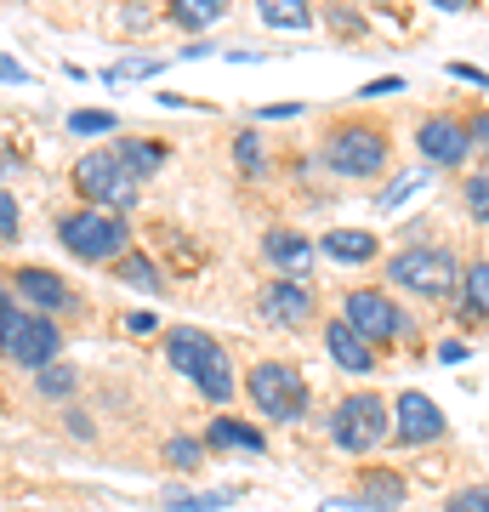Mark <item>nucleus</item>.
<instances>
[{
    "label": "nucleus",
    "mask_w": 489,
    "mask_h": 512,
    "mask_svg": "<svg viewBox=\"0 0 489 512\" xmlns=\"http://www.w3.org/2000/svg\"><path fill=\"white\" fill-rule=\"evenodd\" d=\"M234 501V490H211V495H188V501H165V512H217Z\"/></svg>",
    "instance_id": "27"
},
{
    "label": "nucleus",
    "mask_w": 489,
    "mask_h": 512,
    "mask_svg": "<svg viewBox=\"0 0 489 512\" xmlns=\"http://www.w3.org/2000/svg\"><path fill=\"white\" fill-rule=\"evenodd\" d=\"M421 183H427V177H421V171H410V177H399V183H393V188H387V194H381V205H399L404 194H416Z\"/></svg>",
    "instance_id": "33"
},
{
    "label": "nucleus",
    "mask_w": 489,
    "mask_h": 512,
    "mask_svg": "<svg viewBox=\"0 0 489 512\" xmlns=\"http://www.w3.org/2000/svg\"><path fill=\"white\" fill-rule=\"evenodd\" d=\"M467 211H472V222H489V171L467 177Z\"/></svg>",
    "instance_id": "29"
},
{
    "label": "nucleus",
    "mask_w": 489,
    "mask_h": 512,
    "mask_svg": "<svg viewBox=\"0 0 489 512\" xmlns=\"http://www.w3.org/2000/svg\"><path fill=\"white\" fill-rule=\"evenodd\" d=\"M205 450H245V456H268V439H262V427H245L234 416H217L205 427Z\"/></svg>",
    "instance_id": "16"
},
{
    "label": "nucleus",
    "mask_w": 489,
    "mask_h": 512,
    "mask_svg": "<svg viewBox=\"0 0 489 512\" xmlns=\"http://www.w3.org/2000/svg\"><path fill=\"white\" fill-rule=\"evenodd\" d=\"M6 308H12V296H6V291H0V313H6Z\"/></svg>",
    "instance_id": "43"
},
{
    "label": "nucleus",
    "mask_w": 489,
    "mask_h": 512,
    "mask_svg": "<svg viewBox=\"0 0 489 512\" xmlns=\"http://www.w3.org/2000/svg\"><path fill=\"white\" fill-rule=\"evenodd\" d=\"M262 251H268V262L279 268L285 279H302L313 268V245L302 234H285V228H273L268 239H262Z\"/></svg>",
    "instance_id": "15"
},
{
    "label": "nucleus",
    "mask_w": 489,
    "mask_h": 512,
    "mask_svg": "<svg viewBox=\"0 0 489 512\" xmlns=\"http://www.w3.org/2000/svg\"><path fill=\"white\" fill-rule=\"evenodd\" d=\"M57 353H63V330L46 313H18V308L0 313V359L40 376L46 365H57Z\"/></svg>",
    "instance_id": "4"
},
{
    "label": "nucleus",
    "mask_w": 489,
    "mask_h": 512,
    "mask_svg": "<svg viewBox=\"0 0 489 512\" xmlns=\"http://www.w3.org/2000/svg\"><path fill=\"white\" fill-rule=\"evenodd\" d=\"M325 348H330V359H336L347 376H370V370H376V348H370L347 319H330L325 325Z\"/></svg>",
    "instance_id": "12"
},
{
    "label": "nucleus",
    "mask_w": 489,
    "mask_h": 512,
    "mask_svg": "<svg viewBox=\"0 0 489 512\" xmlns=\"http://www.w3.org/2000/svg\"><path fill=\"white\" fill-rule=\"evenodd\" d=\"M57 245H63L69 256H80V262H120L126 245H131V222L120 217V211L86 205V211L57 217Z\"/></svg>",
    "instance_id": "2"
},
{
    "label": "nucleus",
    "mask_w": 489,
    "mask_h": 512,
    "mask_svg": "<svg viewBox=\"0 0 489 512\" xmlns=\"http://www.w3.org/2000/svg\"><path fill=\"white\" fill-rule=\"evenodd\" d=\"M0 80H6V86H29V69H23L18 57H6V52H0Z\"/></svg>",
    "instance_id": "34"
},
{
    "label": "nucleus",
    "mask_w": 489,
    "mask_h": 512,
    "mask_svg": "<svg viewBox=\"0 0 489 512\" xmlns=\"http://www.w3.org/2000/svg\"><path fill=\"white\" fill-rule=\"evenodd\" d=\"M148 74H160V57H131V63H114L109 80H148Z\"/></svg>",
    "instance_id": "31"
},
{
    "label": "nucleus",
    "mask_w": 489,
    "mask_h": 512,
    "mask_svg": "<svg viewBox=\"0 0 489 512\" xmlns=\"http://www.w3.org/2000/svg\"><path fill=\"white\" fill-rule=\"evenodd\" d=\"M256 308L268 313L273 325H302V319L313 313V291L302 285V279H279V285H268V291H262V302H256Z\"/></svg>",
    "instance_id": "13"
},
{
    "label": "nucleus",
    "mask_w": 489,
    "mask_h": 512,
    "mask_svg": "<svg viewBox=\"0 0 489 512\" xmlns=\"http://www.w3.org/2000/svg\"><path fill=\"white\" fill-rule=\"evenodd\" d=\"M387 92H404L399 74H381V80H370V86H364V97H387Z\"/></svg>",
    "instance_id": "36"
},
{
    "label": "nucleus",
    "mask_w": 489,
    "mask_h": 512,
    "mask_svg": "<svg viewBox=\"0 0 489 512\" xmlns=\"http://www.w3.org/2000/svg\"><path fill=\"white\" fill-rule=\"evenodd\" d=\"M387 433H393V404L381 399V393H353V399H342L336 416H330V444L347 450V456L381 450Z\"/></svg>",
    "instance_id": "3"
},
{
    "label": "nucleus",
    "mask_w": 489,
    "mask_h": 512,
    "mask_svg": "<svg viewBox=\"0 0 489 512\" xmlns=\"http://www.w3.org/2000/svg\"><path fill=\"white\" fill-rule=\"evenodd\" d=\"M256 12H262L268 29H308V23H313L308 0H256Z\"/></svg>",
    "instance_id": "19"
},
{
    "label": "nucleus",
    "mask_w": 489,
    "mask_h": 512,
    "mask_svg": "<svg viewBox=\"0 0 489 512\" xmlns=\"http://www.w3.org/2000/svg\"><path fill=\"white\" fill-rule=\"evenodd\" d=\"M416 148H421V160H427V165H461V160L472 154L467 120H450V114H433V120H421Z\"/></svg>",
    "instance_id": "10"
},
{
    "label": "nucleus",
    "mask_w": 489,
    "mask_h": 512,
    "mask_svg": "<svg viewBox=\"0 0 489 512\" xmlns=\"http://www.w3.org/2000/svg\"><path fill=\"white\" fill-rule=\"evenodd\" d=\"M69 131H74V137H103V131H120V120H114L109 109H74L69 114Z\"/></svg>",
    "instance_id": "23"
},
{
    "label": "nucleus",
    "mask_w": 489,
    "mask_h": 512,
    "mask_svg": "<svg viewBox=\"0 0 489 512\" xmlns=\"http://www.w3.org/2000/svg\"><path fill=\"white\" fill-rule=\"evenodd\" d=\"M74 188H80V200L97 205V211H131L137 194H143V177H131L126 160L114 154V148H97L86 160L74 165Z\"/></svg>",
    "instance_id": "5"
},
{
    "label": "nucleus",
    "mask_w": 489,
    "mask_h": 512,
    "mask_svg": "<svg viewBox=\"0 0 489 512\" xmlns=\"http://www.w3.org/2000/svg\"><path fill=\"white\" fill-rule=\"evenodd\" d=\"M433 6H438V12H467L472 0H433Z\"/></svg>",
    "instance_id": "41"
},
{
    "label": "nucleus",
    "mask_w": 489,
    "mask_h": 512,
    "mask_svg": "<svg viewBox=\"0 0 489 512\" xmlns=\"http://www.w3.org/2000/svg\"><path fill=\"white\" fill-rule=\"evenodd\" d=\"M444 512H489V484H472V490H455Z\"/></svg>",
    "instance_id": "30"
},
{
    "label": "nucleus",
    "mask_w": 489,
    "mask_h": 512,
    "mask_svg": "<svg viewBox=\"0 0 489 512\" xmlns=\"http://www.w3.org/2000/svg\"><path fill=\"white\" fill-rule=\"evenodd\" d=\"M387 154H393V137L370 120H353V126H336L325 137V165L336 177H381L387 171Z\"/></svg>",
    "instance_id": "6"
},
{
    "label": "nucleus",
    "mask_w": 489,
    "mask_h": 512,
    "mask_svg": "<svg viewBox=\"0 0 489 512\" xmlns=\"http://www.w3.org/2000/svg\"><path fill=\"white\" fill-rule=\"evenodd\" d=\"M438 359H444V365H461V359H467V348H461V342H444V348H438Z\"/></svg>",
    "instance_id": "40"
},
{
    "label": "nucleus",
    "mask_w": 489,
    "mask_h": 512,
    "mask_svg": "<svg viewBox=\"0 0 489 512\" xmlns=\"http://www.w3.org/2000/svg\"><path fill=\"white\" fill-rule=\"evenodd\" d=\"M387 279L399 285V291H416V296H450L461 285V268H455V256L444 245H410L387 262Z\"/></svg>",
    "instance_id": "8"
},
{
    "label": "nucleus",
    "mask_w": 489,
    "mask_h": 512,
    "mask_svg": "<svg viewBox=\"0 0 489 512\" xmlns=\"http://www.w3.org/2000/svg\"><path fill=\"white\" fill-rule=\"evenodd\" d=\"M200 461H205V450L194 439H171L165 444V467H177V473H194Z\"/></svg>",
    "instance_id": "24"
},
{
    "label": "nucleus",
    "mask_w": 489,
    "mask_h": 512,
    "mask_svg": "<svg viewBox=\"0 0 489 512\" xmlns=\"http://www.w3.org/2000/svg\"><path fill=\"white\" fill-rule=\"evenodd\" d=\"M18 228H23L18 194H6V188H0V239H18Z\"/></svg>",
    "instance_id": "32"
},
{
    "label": "nucleus",
    "mask_w": 489,
    "mask_h": 512,
    "mask_svg": "<svg viewBox=\"0 0 489 512\" xmlns=\"http://www.w3.org/2000/svg\"><path fill=\"white\" fill-rule=\"evenodd\" d=\"M472 313H489V262H478L467 274V319Z\"/></svg>",
    "instance_id": "25"
},
{
    "label": "nucleus",
    "mask_w": 489,
    "mask_h": 512,
    "mask_svg": "<svg viewBox=\"0 0 489 512\" xmlns=\"http://www.w3.org/2000/svg\"><path fill=\"white\" fill-rule=\"evenodd\" d=\"M296 114H302L296 103H268V109H262V120H296Z\"/></svg>",
    "instance_id": "39"
},
{
    "label": "nucleus",
    "mask_w": 489,
    "mask_h": 512,
    "mask_svg": "<svg viewBox=\"0 0 489 512\" xmlns=\"http://www.w3.org/2000/svg\"><path fill=\"white\" fill-rule=\"evenodd\" d=\"M228 12V0H171V23L177 29H211Z\"/></svg>",
    "instance_id": "20"
},
{
    "label": "nucleus",
    "mask_w": 489,
    "mask_h": 512,
    "mask_svg": "<svg viewBox=\"0 0 489 512\" xmlns=\"http://www.w3.org/2000/svg\"><path fill=\"white\" fill-rule=\"evenodd\" d=\"M154 325H160L154 313H131V319H126V330H131V336H148V330H154Z\"/></svg>",
    "instance_id": "38"
},
{
    "label": "nucleus",
    "mask_w": 489,
    "mask_h": 512,
    "mask_svg": "<svg viewBox=\"0 0 489 512\" xmlns=\"http://www.w3.org/2000/svg\"><path fill=\"white\" fill-rule=\"evenodd\" d=\"M40 393H46V399H69L74 393V370L69 365H46L40 370Z\"/></svg>",
    "instance_id": "26"
},
{
    "label": "nucleus",
    "mask_w": 489,
    "mask_h": 512,
    "mask_svg": "<svg viewBox=\"0 0 489 512\" xmlns=\"http://www.w3.org/2000/svg\"><path fill=\"white\" fill-rule=\"evenodd\" d=\"M319 512H376V507H370V501H364V507H342V501H330V507H319Z\"/></svg>",
    "instance_id": "42"
},
{
    "label": "nucleus",
    "mask_w": 489,
    "mask_h": 512,
    "mask_svg": "<svg viewBox=\"0 0 489 512\" xmlns=\"http://www.w3.org/2000/svg\"><path fill=\"white\" fill-rule=\"evenodd\" d=\"M245 387H251V404L268 421H302L308 416V382H302V370H290L285 359H262V365H251Z\"/></svg>",
    "instance_id": "7"
},
{
    "label": "nucleus",
    "mask_w": 489,
    "mask_h": 512,
    "mask_svg": "<svg viewBox=\"0 0 489 512\" xmlns=\"http://www.w3.org/2000/svg\"><path fill=\"white\" fill-rule=\"evenodd\" d=\"M165 359H171L177 376H188V382L200 387L211 404L234 399V365H228V353H222L217 336H205V330H194V325H177L165 336Z\"/></svg>",
    "instance_id": "1"
},
{
    "label": "nucleus",
    "mask_w": 489,
    "mask_h": 512,
    "mask_svg": "<svg viewBox=\"0 0 489 512\" xmlns=\"http://www.w3.org/2000/svg\"><path fill=\"white\" fill-rule=\"evenodd\" d=\"M393 410H399V427H393L399 444H433V439H444V410H438L427 393H404Z\"/></svg>",
    "instance_id": "11"
},
{
    "label": "nucleus",
    "mask_w": 489,
    "mask_h": 512,
    "mask_svg": "<svg viewBox=\"0 0 489 512\" xmlns=\"http://www.w3.org/2000/svg\"><path fill=\"white\" fill-rule=\"evenodd\" d=\"M114 274L126 279V285H137V291H160V268H154V262H148V256H120V262H114Z\"/></svg>",
    "instance_id": "22"
},
{
    "label": "nucleus",
    "mask_w": 489,
    "mask_h": 512,
    "mask_svg": "<svg viewBox=\"0 0 489 512\" xmlns=\"http://www.w3.org/2000/svg\"><path fill=\"white\" fill-rule=\"evenodd\" d=\"M359 490H364V501H370L376 512H387V507H399V501H404V478L399 473H381V467H364Z\"/></svg>",
    "instance_id": "18"
},
{
    "label": "nucleus",
    "mask_w": 489,
    "mask_h": 512,
    "mask_svg": "<svg viewBox=\"0 0 489 512\" xmlns=\"http://www.w3.org/2000/svg\"><path fill=\"white\" fill-rule=\"evenodd\" d=\"M467 137H472V148H484V154H489V114L467 120Z\"/></svg>",
    "instance_id": "37"
},
{
    "label": "nucleus",
    "mask_w": 489,
    "mask_h": 512,
    "mask_svg": "<svg viewBox=\"0 0 489 512\" xmlns=\"http://www.w3.org/2000/svg\"><path fill=\"white\" fill-rule=\"evenodd\" d=\"M12 285H18V296L23 302H35L40 313H69L74 308V291L57 274H46V268H18Z\"/></svg>",
    "instance_id": "14"
},
{
    "label": "nucleus",
    "mask_w": 489,
    "mask_h": 512,
    "mask_svg": "<svg viewBox=\"0 0 489 512\" xmlns=\"http://www.w3.org/2000/svg\"><path fill=\"white\" fill-rule=\"evenodd\" d=\"M114 154H120V160H126V171L131 177H154V171H160L165 165V143H114Z\"/></svg>",
    "instance_id": "21"
},
{
    "label": "nucleus",
    "mask_w": 489,
    "mask_h": 512,
    "mask_svg": "<svg viewBox=\"0 0 489 512\" xmlns=\"http://www.w3.org/2000/svg\"><path fill=\"white\" fill-rule=\"evenodd\" d=\"M342 319H347L353 330H359V336L370 342V348H381V342H393V336L404 330V313L393 308V302H387L381 291H370V285H364V291H347Z\"/></svg>",
    "instance_id": "9"
},
{
    "label": "nucleus",
    "mask_w": 489,
    "mask_h": 512,
    "mask_svg": "<svg viewBox=\"0 0 489 512\" xmlns=\"http://www.w3.org/2000/svg\"><path fill=\"white\" fill-rule=\"evenodd\" d=\"M450 74H455V80H472L478 92H489V74H484V69H472V63H450Z\"/></svg>",
    "instance_id": "35"
},
{
    "label": "nucleus",
    "mask_w": 489,
    "mask_h": 512,
    "mask_svg": "<svg viewBox=\"0 0 489 512\" xmlns=\"http://www.w3.org/2000/svg\"><path fill=\"white\" fill-rule=\"evenodd\" d=\"M234 160L251 171V177H262V143H256V131H239L234 137Z\"/></svg>",
    "instance_id": "28"
},
{
    "label": "nucleus",
    "mask_w": 489,
    "mask_h": 512,
    "mask_svg": "<svg viewBox=\"0 0 489 512\" xmlns=\"http://www.w3.org/2000/svg\"><path fill=\"white\" fill-rule=\"evenodd\" d=\"M376 234H364V228H330L325 234V256L336 262H376Z\"/></svg>",
    "instance_id": "17"
}]
</instances>
